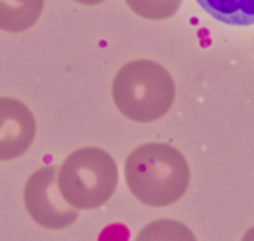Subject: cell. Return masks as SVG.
Returning a JSON list of instances; mask_svg holds the SVG:
<instances>
[{"instance_id": "cell-1", "label": "cell", "mask_w": 254, "mask_h": 241, "mask_svg": "<svg viewBox=\"0 0 254 241\" xmlns=\"http://www.w3.org/2000/svg\"><path fill=\"white\" fill-rule=\"evenodd\" d=\"M126 182L143 205L169 206L187 193L190 167L183 153L171 144H141L126 160Z\"/></svg>"}, {"instance_id": "cell-2", "label": "cell", "mask_w": 254, "mask_h": 241, "mask_svg": "<svg viewBox=\"0 0 254 241\" xmlns=\"http://www.w3.org/2000/svg\"><path fill=\"white\" fill-rule=\"evenodd\" d=\"M112 97L126 118L152 123L166 116L173 108L176 84L162 64L152 59H134L117 71Z\"/></svg>"}, {"instance_id": "cell-3", "label": "cell", "mask_w": 254, "mask_h": 241, "mask_svg": "<svg viewBox=\"0 0 254 241\" xmlns=\"http://www.w3.org/2000/svg\"><path fill=\"white\" fill-rule=\"evenodd\" d=\"M119 184L117 163L105 149L89 146L73 151L58 172V186L64 201L77 210L103 206Z\"/></svg>"}, {"instance_id": "cell-4", "label": "cell", "mask_w": 254, "mask_h": 241, "mask_svg": "<svg viewBox=\"0 0 254 241\" xmlns=\"http://www.w3.org/2000/svg\"><path fill=\"white\" fill-rule=\"evenodd\" d=\"M23 198L30 217L46 229H64L78 219V210L68 205L61 194L54 165L42 167L30 175Z\"/></svg>"}, {"instance_id": "cell-5", "label": "cell", "mask_w": 254, "mask_h": 241, "mask_svg": "<svg viewBox=\"0 0 254 241\" xmlns=\"http://www.w3.org/2000/svg\"><path fill=\"white\" fill-rule=\"evenodd\" d=\"M37 122L25 102L0 97V161L23 156L33 144Z\"/></svg>"}, {"instance_id": "cell-6", "label": "cell", "mask_w": 254, "mask_h": 241, "mask_svg": "<svg viewBox=\"0 0 254 241\" xmlns=\"http://www.w3.org/2000/svg\"><path fill=\"white\" fill-rule=\"evenodd\" d=\"M44 0H0V30L21 33L40 19Z\"/></svg>"}, {"instance_id": "cell-7", "label": "cell", "mask_w": 254, "mask_h": 241, "mask_svg": "<svg viewBox=\"0 0 254 241\" xmlns=\"http://www.w3.org/2000/svg\"><path fill=\"white\" fill-rule=\"evenodd\" d=\"M212 19L228 26L254 25V0H197Z\"/></svg>"}, {"instance_id": "cell-8", "label": "cell", "mask_w": 254, "mask_h": 241, "mask_svg": "<svg viewBox=\"0 0 254 241\" xmlns=\"http://www.w3.org/2000/svg\"><path fill=\"white\" fill-rule=\"evenodd\" d=\"M136 241H197L190 227L173 219H159L139 231Z\"/></svg>"}, {"instance_id": "cell-9", "label": "cell", "mask_w": 254, "mask_h": 241, "mask_svg": "<svg viewBox=\"0 0 254 241\" xmlns=\"http://www.w3.org/2000/svg\"><path fill=\"white\" fill-rule=\"evenodd\" d=\"M183 0H126L134 14L150 21L169 19L180 11Z\"/></svg>"}, {"instance_id": "cell-10", "label": "cell", "mask_w": 254, "mask_h": 241, "mask_svg": "<svg viewBox=\"0 0 254 241\" xmlns=\"http://www.w3.org/2000/svg\"><path fill=\"white\" fill-rule=\"evenodd\" d=\"M77 4H82V5H96V4H101L105 0H73Z\"/></svg>"}, {"instance_id": "cell-11", "label": "cell", "mask_w": 254, "mask_h": 241, "mask_svg": "<svg viewBox=\"0 0 254 241\" xmlns=\"http://www.w3.org/2000/svg\"><path fill=\"white\" fill-rule=\"evenodd\" d=\"M242 241H254V226L251 229H247V233L244 234Z\"/></svg>"}]
</instances>
